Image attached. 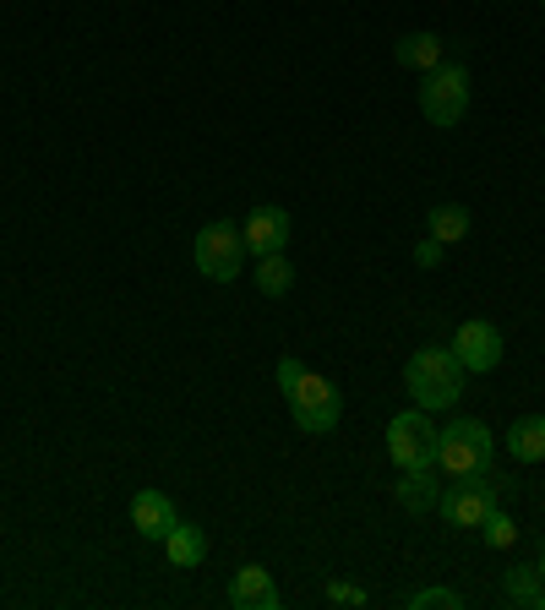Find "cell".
<instances>
[{"instance_id":"cell-1","label":"cell","mask_w":545,"mask_h":610,"mask_svg":"<svg viewBox=\"0 0 545 610\" xmlns=\"http://www.w3.org/2000/svg\"><path fill=\"white\" fill-rule=\"evenodd\" d=\"M279 393L289 398V415L306 436H328L339 426V387L317 371H306L295 355L279 360Z\"/></svg>"},{"instance_id":"cell-2","label":"cell","mask_w":545,"mask_h":610,"mask_svg":"<svg viewBox=\"0 0 545 610\" xmlns=\"http://www.w3.org/2000/svg\"><path fill=\"white\" fill-rule=\"evenodd\" d=\"M491 431L481 420H448V431H437V475L448 480H475V486H491L497 469H491Z\"/></svg>"},{"instance_id":"cell-3","label":"cell","mask_w":545,"mask_h":610,"mask_svg":"<svg viewBox=\"0 0 545 610\" xmlns=\"http://www.w3.org/2000/svg\"><path fill=\"white\" fill-rule=\"evenodd\" d=\"M464 366H459V355L453 349H442V344H426V349H415L410 355V366H404V387L415 393V404L420 409H448V404H459V393H464Z\"/></svg>"},{"instance_id":"cell-4","label":"cell","mask_w":545,"mask_h":610,"mask_svg":"<svg viewBox=\"0 0 545 610\" xmlns=\"http://www.w3.org/2000/svg\"><path fill=\"white\" fill-rule=\"evenodd\" d=\"M464 109H470V71H464L459 60H442L437 71H426L420 115H426L437 131H448V125H459V120H464Z\"/></svg>"},{"instance_id":"cell-5","label":"cell","mask_w":545,"mask_h":610,"mask_svg":"<svg viewBox=\"0 0 545 610\" xmlns=\"http://www.w3.org/2000/svg\"><path fill=\"white\" fill-rule=\"evenodd\" d=\"M388 458L404 469H437V426L426 420V409H404L388 420Z\"/></svg>"},{"instance_id":"cell-6","label":"cell","mask_w":545,"mask_h":610,"mask_svg":"<svg viewBox=\"0 0 545 610\" xmlns=\"http://www.w3.org/2000/svg\"><path fill=\"white\" fill-rule=\"evenodd\" d=\"M240 256H246L240 229H229V224H202V229H197L191 262H197L202 278H213V284H235V278H240Z\"/></svg>"},{"instance_id":"cell-7","label":"cell","mask_w":545,"mask_h":610,"mask_svg":"<svg viewBox=\"0 0 545 610\" xmlns=\"http://www.w3.org/2000/svg\"><path fill=\"white\" fill-rule=\"evenodd\" d=\"M497 497H502V480H491V486L453 480V486L437 497V513H442V524H448V529H481V524L491 518Z\"/></svg>"},{"instance_id":"cell-8","label":"cell","mask_w":545,"mask_h":610,"mask_svg":"<svg viewBox=\"0 0 545 610\" xmlns=\"http://www.w3.org/2000/svg\"><path fill=\"white\" fill-rule=\"evenodd\" d=\"M453 355H459V366L464 371H497L502 366V333L491 327V322H464L459 333H453Z\"/></svg>"},{"instance_id":"cell-9","label":"cell","mask_w":545,"mask_h":610,"mask_svg":"<svg viewBox=\"0 0 545 610\" xmlns=\"http://www.w3.org/2000/svg\"><path fill=\"white\" fill-rule=\"evenodd\" d=\"M240 240H246L251 256L284 251V240H289V213H284V207H251L246 224H240Z\"/></svg>"},{"instance_id":"cell-10","label":"cell","mask_w":545,"mask_h":610,"mask_svg":"<svg viewBox=\"0 0 545 610\" xmlns=\"http://www.w3.org/2000/svg\"><path fill=\"white\" fill-rule=\"evenodd\" d=\"M131 524H137L142 540H164V535L180 524V513H175V502H169L164 491H137V497H131Z\"/></svg>"},{"instance_id":"cell-11","label":"cell","mask_w":545,"mask_h":610,"mask_svg":"<svg viewBox=\"0 0 545 610\" xmlns=\"http://www.w3.org/2000/svg\"><path fill=\"white\" fill-rule=\"evenodd\" d=\"M229 600L240 610H279V589H273V573L268 567H240L235 584H229Z\"/></svg>"},{"instance_id":"cell-12","label":"cell","mask_w":545,"mask_h":610,"mask_svg":"<svg viewBox=\"0 0 545 610\" xmlns=\"http://www.w3.org/2000/svg\"><path fill=\"white\" fill-rule=\"evenodd\" d=\"M393 60H399L404 71H437V65L448 60V44H442V33H404V38L393 44Z\"/></svg>"},{"instance_id":"cell-13","label":"cell","mask_w":545,"mask_h":610,"mask_svg":"<svg viewBox=\"0 0 545 610\" xmlns=\"http://www.w3.org/2000/svg\"><path fill=\"white\" fill-rule=\"evenodd\" d=\"M508 453H513L519 464H541L545 458V415L513 420V431H508Z\"/></svg>"},{"instance_id":"cell-14","label":"cell","mask_w":545,"mask_h":610,"mask_svg":"<svg viewBox=\"0 0 545 610\" xmlns=\"http://www.w3.org/2000/svg\"><path fill=\"white\" fill-rule=\"evenodd\" d=\"M164 557H169V567H197V562L208 557V535L191 529V524H175V529L164 535Z\"/></svg>"},{"instance_id":"cell-15","label":"cell","mask_w":545,"mask_h":610,"mask_svg":"<svg viewBox=\"0 0 545 610\" xmlns=\"http://www.w3.org/2000/svg\"><path fill=\"white\" fill-rule=\"evenodd\" d=\"M437 469H404V480H399V502L410 507V513H426V507H437Z\"/></svg>"},{"instance_id":"cell-16","label":"cell","mask_w":545,"mask_h":610,"mask_svg":"<svg viewBox=\"0 0 545 610\" xmlns=\"http://www.w3.org/2000/svg\"><path fill=\"white\" fill-rule=\"evenodd\" d=\"M426 224H431V240H437V246H453V240H464V235H470V207L442 202V207H431V213H426Z\"/></svg>"},{"instance_id":"cell-17","label":"cell","mask_w":545,"mask_h":610,"mask_svg":"<svg viewBox=\"0 0 545 610\" xmlns=\"http://www.w3.org/2000/svg\"><path fill=\"white\" fill-rule=\"evenodd\" d=\"M289 284H295V267L284 262V251H273V256H257V289L262 295H289Z\"/></svg>"},{"instance_id":"cell-18","label":"cell","mask_w":545,"mask_h":610,"mask_svg":"<svg viewBox=\"0 0 545 610\" xmlns=\"http://www.w3.org/2000/svg\"><path fill=\"white\" fill-rule=\"evenodd\" d=\"M481 535H486V546H491V551H513V546H519V524H513L502 507H491V518L481 524Z\"/></svg>"},{"instance_id":"cell-19","label":"cell","mask_w":545,"mask_h":610,"mask_svg":"<svg viewBox=\"0 0 545 610\" xmlns=\"http://www.w3.org/2000/svg\"><path fill=\"white\" fill-rule=\"evenodd\" d=\"M541 589H545L541 573H530V567H513V573H508V600H519V606H535V600H541Z\"/></svg>"},{"instance_id":"cell-20","label":"cell","mask_w":545,"mask_h":610,"mask_svg":"<svg viewBox=\"0 0 545 610\" xmlns=\"http://www.w3.org/2000/svg\"><path fill=\"white\" fill-rule=\"evenodd\" d=\"M404 606L410 610H459L464 595H459V589H420V595H410Z\"/></svg>"},{"instance_id":"cell-21","label":"cell","mask_w":545,"mask_h":610,"mask_svg":"<svg viewBox=\"0 0 545 610\" xmlns=\"http://www.w3.org/2000/svg\"><path fill=\"white\" fill-rule=\"evenodd\" d=\"M328 600H333V606H366V589H360V584L333 578V584H328Z\"/></svg>"},{"instance_id":"cell-22","label":"cell","mask_w":545,"mask_h":610,"mask_svg":"<svg viewBox=\"0 0 545 610\" xmlns=\"http://www.w3.org/2000/svg\"><path fill=\"white\" fill-rule=\"evenodd\" d=\"M442 251H448V246H437V240L426 235V240L415 246V262H420V267H442Z\"/></svg>"},{"instance_id":"cell-23","label":"cell","mask_w":545,"mask_h":610,"mask_svg":"<svg viewBox=\"0 0 545 610\" xmlns=\"http://www.w3.org/2000/svg\"><path fill=\"white\" fill-rule=\"evenodd\" d=\"M535 573H541V578H545V551H541V567H535Z\"/></svg>"}]
</instances>
